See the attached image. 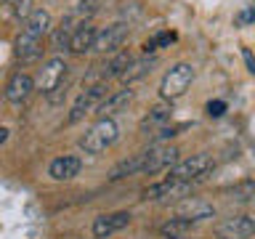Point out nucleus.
Returning <instances> with one entry per match:
<instances>
[{
    "label": "nucleus",
    "instance_id": "1",
    "mask_svg": "<svg viewBox=\"0 0 255 239\" xmlns=\"http://www.w3.org/2000/svg\"><path fill=\"white\" fill-rule=\"evenodd\" d=\"M117 138H120V125L112 117H101L99 122H93L85 130L83 138H80V149H83L85 154H101V151H107Z\"/></svg>",
    "mask_w": 255,
    "mask_h": 239
},
{
    "label": "nucleus",
    "instance_id": "2",
    "mask_svg": "<svg viewBox=\"0 0 255 239\" xmlns=\"http://www.w3.org/2000/svg\"><path fill=\"white\" fill-rule=\"evenodd\" d=\"M197 186H199L197 181H175V178H165V181L151 183V186L143 189V199H151V202H178V199H186Z\"/></svg>",
    "mask_w": 255,
    "mask_h": 239
},
{
    "label": "nucleus",
    "instance_id": "3",
    "mask_svg": "<svg viewBox=\"0 0 255 239\" xmlns=\"http://www.w3.org/2000/svg\"><path fill=\"white\" fill-rule=\"evenodd\" d=\"M191 80H194V67L186 61L175 64V67L167 69V75L162 77V85H159V96H162L165 101H175L181 99L183 93L189 91Z\"/></svg>",
    "mask_w": 255,
    "mask_h": 239
},
{
    "label": "nucleus",
    "instance_id": "4",
    "mask_svg": "<svg viewBox=\"0 0 255 239\" xmlns=\"http://www.w3.org/2000/svg\"><path fill=\"white\" fill-rule=\"evenodd\" d=\"M213 157L210 154H194L189 159H178L170 170H167V178H175V181H197L202 183L207 178V173L213 170Z\"/></svg>",
    "mask_w": 255,
    "mask_h": 239
},
{
    "label": "nucleus",
    "instance_id": "5",
    "mask_svg": "<svg viewBox=\"0 0 255 239\" xmlns=\"http://www.w3.org/2000/svg\"><path fill=\"white\" fill-rule=\"evenodd\" d=\"M107 83H93V85H83V91H80V96L75 99V104H72V109H69V117H67V122L69 125H75L80 122L85 115H91L93 109H99V104L107 99Z\"/></svg>",
    "mask_w": 255,
    "mask_h": 239
},
{
    "label": "nucleus",
    "instance_id": "6",
    "mask_svg": "<svg viewBox=\"0 0 255 239\" xmlns=\"http://www.w3.org/2000/svg\"><path fill=\"white\" fill-rule=\"evenodd\" d=\"M128 35H130V24L115 21V24H109V27H104L101 32H96V40H93L91 51H96V53H117L120 48L125 45Z\"/></svg>",
    "mask_w": 255,
    "mask_h": 239
},
{
    "label": "nucleus",
    "instance_id": "7",
    "mask_svg": "<svg viewBox=\"0 0 255 239\" xmlns=\"http://www.w3.org/2000/svg\"><path fill=\"white\" fill-rule=\"evenodd\" d=\"M67 75H69L67 61H64L61 56H51V59L43 64L40 75H37V88L48 96V93H53L56 88L67 85Z\"/></svg>",
    "mask_w": 255,
    "mask_h": 239
},
{
    "label": "nucleus",
    "instance_id": "8",
    "mask_svg": "<svg viewBox=\"0 0 255 239\" xmlns=\"http://www.w3.org/2000/svg\"><path fill=\"white\" fill-rule=\"evenodd\" d=\"M178 154L181 151L170 146V143H157V146H149L143 151V173L154 175V173H162V170H170V167L178 162Z\"/></svg>",
    "mask_w": 255,
    "mask_h": 239
},
{
    "label": "nucleus",
    "instance_id": "9",
    "mask_svg": "<svg viewBox=\"0 0 255 239\" xmlns=\"http://www.w3.org/2000/svg\"><path fill=\"white\" fill-rule=\"evenodd\" d=\"M215 237L218 239H250L255 237V218L253 215H231L215 223Z\"/></svg>",
    "mask_w": 255,
    "mask_h": 239
},
{
    "label": "nucleus",
    "instance_id": "10",
    "mask_svg": "<svg viewBox=\"0 0 255 239\" xmlns=\"http://www.w3.org/2000/svg\"><path fill=\"white\" fill-rule=\"evenodd\" d=\"M32 91H35V80H32L27 72H16V75L8 77V83H5V101L8 104H13V107H19V104H24L32 96Z\"/></svg>",
    "mask_w": 255,
    "mask_h": 239
},
{
    "label": "nucleus",
    "instance_id": "11",
    "mask_svg": "<svg viewBox=\"0 0 255 239\" xmlns=\"http://www.w3.org/2000/svg\"><path fill=\"white\" fill-rule=\"evenodd\" d=\"M130 213L125 210H117V213H107V215H99V218L93 221V237L96 239H107L112 234H117V231H123L130 226Z\"/></svg>",
    "mask_w": 255,
    "mask_h": 239
},
{
    "label": "nucleus",
    "instance_id": "12",
    "mask_svg": "<svg viewBox=\"0 0 255 239\" xmlns=\"http://www.w3.org/2000/svg\"><path fill=\"white\" fill-rule=\"evenodd\" d=\"M83 170V162H80V157L75 154H64V157H56L51 165H48V175H51L53 181H72L75 175H80Z\"/></svg>",
    "mask_w": 255,
    "mask_h": 239
},
{
    "label": "nucleus",
    "instance_id": "13",
    "mask_svg": "<svg viewBox=\"0 0 255 239\" xmlns=\"http://www.w3.org/2000/svg\"><path fill=\"white\" fill-rule=\"evenodd\" d=\"M13 53L21 64L37 61L40 56H43V40L32 37L27 32H19V37H16V43H13Z\"/></svg>",
    "mask_w": 255,
    "mask_h": 239
},
{
    "label": "nucleus",
    "instance_id": "14",
    "mask_svg": "<svg viewBox=\"0 0 255 239\" xmlns=\"http://www.w3.org/2000/svg\"><path fill=\"white\" fill-rule=\"evenodd\" d=\"M51 13L43 11V8H35L27 19H24V29L21 32H27V35L32 37H37V40H43L45 35H51Z\"/></svg>",
    "mask_w": 255,
    "mask_h": 239
},
{
    "label": "nucleus",
    "instance_id": "15",
    "mask_svg": "<svg viewBox=\"0 0 255 239\" xmlns=\"http://www.w3.org/2000/svg\"><path fill=\"white\" fill-rule=\"evenodd\" d=\"M96 29L91 21H83V24H77L75 32H72V37H69V51L72 53H85V51H91L93 48V40H96Z\"/></svg>",
    "mask_w": 255,
    "mask_h": 239
},
{
    "label": "nucleus",
    "instance_id": "16",
    "mask_svg": "<svg viewBox=\"0 0 255 239\" xmlns=\"http://www.w3.org/2000/svg\"><path fill=\"white\" fill-rule=\"evenodd\" d=\"M133 101V91L130 88H123V91H115V93H109L107 99H104L101 104H99V115L101 117H112V115H117V112H123V109H128V104Z\"/></svg>",
    "mask_w": 255,
    "mask_h": 239
},
{
    "label": "nucleus",
    "instance_id": "17",
    "mask_svg": "<svg viewBox=\"0 0 255 239\" xmlns=\"http://www.w3.org/2000/svg\"><path fill=\"white\" fill-rule=\"evenodd\" d=\"M215 210H213V205H207V202H199V199H183V207H181V215L178 218H186L191 223H197V221H205V218H213Z\"/></svg>",
    "mask_w": 255,
    "mask_h": 239
},
{
    "label": "nucleus",
    "instance_id": "18",
    "mask_svg": "<svg viewBox=\"0 0 255 239\" xmlns=\"http://www.w3.org/2000/svg\"><path fill=\"white\" fill-rule=\"evenodd\" d=\"M138 173H143V151L123 159V162H117L115 167H112L109 178L112 181H120V178H128V175H138Z\"/></svg>",
    "mask_w": 255,
    "mask_h": 239
},
{
    "label": "nucleus",
    "instance_id": "19",
    "mask_svg": "<svg viewBox=\"0 0 255 239\" xmlns=\"http://www.w3.org/2000/svg\"><path fill=\"white\" fill-rule=\"evenodd\" d=\"M151 67H154V59H149V56H143V59H138V61H130L125 67V72L120 75V80L123 83H135V80H141V77H146L149 72H151Z\"/></svg>",
    "mask_w": 255,
    "mask_h": 239
},
{
    "label": "nucleus",
    "instance_id": "20",
    "mask_svg": "<svg viewBox=\"0 0 255 239\" xmlns=\"http://www.w3.org/2000/svg\"><path fill=\"white\" fill-rule=\"evenodd\" d=\"M170 104H157L151 107V112L141 120V130H154V127H162L167 120H170Z\"/></svg>",
    "mask_w": 255,
    "mask_h": 239
},
{
    "label": "nucleus",
    "instance_id": "21",
    "mask_svg": "<svg viewBox=\"0 0 255 239\" xmlns=\"http://www.w3.org/2000/svg\"><path fill=\"white\" fill-rule=\"evenodd\" d=\"M226 194H229V199H234V202H253L255 199V181H239V183H234L231 189H226Z\"/></svg>",
    "mask_w": 255,
    "mask_h": 239
},
{
    "label": "nucleus",
    "instance_id": "22",
    "mask_svg": "<svg viewBox=\"0 0 255 239\" xmlns=\"http://www.w3.org/2000/svg\"><path fill=\"white\" fill-rule=\"evenodd\" d=\"M191 226H194V223L186 221V218H170L167 223H162V226H159V234H162L165 239H167V237H183Z\"/></svg>",
    "mask_w": 255,
    "mask_h": 239
},
{
    "label": "nucleus",
    "instance_id": "23",
    "mask_svg": "<svg viewBox=\"0 0 255 239\" xmlns=\"http://www.w3.org/2000/svg\"><path fill=\"white\" fill-rule=\"evenodd\" d=\"M72 32H75V27H72V19L61 21V27L56 29V32H53V37H51V45H53V51H59V48L69 45V37H72Z\"/></svg>",
    "mask_w": 255,
    "mask_h": 239
},
{
    "label": "nucleus",
    "instance_id": "24",
    "mask_svg": "<svg viewBox=\"0 0 255 239\" xmlns=\"http://www.w3.org/2000/svg\"><path fill=\"white\" fill-rule=\"evenodd\" d=\"M173 40H175L173 32H162V35H157V37H151V40H146V43H143V53H146V56L154 53L159 45H170Z\"/></svg>",
    "mask_w": 255,
    "mask_h": 239
},
{
    "label": "nucleus",
    "instance_id": "25",
    "mask_svg": "<svg viewBox=\"0 0 255 239\" xmlns=\"http://www.w3.org/2000/svg\"><path fill=\"white\" fill-rule=\"evenodd\" d=\"M35 11V8H32V0H13V16L16 19H27V16Z\"/></svg>",
    "mask_w": 255,
    "mask_h": 239
},
{
    "label": "nucleus",
    "instance_id": "26",
    "mask_svg": "<svg viewBox=\"0 0 255 239\" xmlns=\"http://www.w3.org/2000/svg\"><path fill=\"white\" fill-rule=\"evenodd\" d=\"M207 115L210 117H223L226 115V101H210L207 104Z\"/></svg>",
    "mask_w": 255,
    "mask_h": 239
},
{
    "label": "nucleus",
    "instance_id": "27",
    "mask_svg": "<svg viewBox=\"0 0 255 239\" xmlns=\"http://www.w3.org/2000/svg\"><path fill=\"white\" fill-rule=\"evenodd\" d=\"M253 21H255V8H247L237 16V24H253Z\"/></svg>",
    "mask_w": 255,
    "mask_h": 239
},
{
    "label": "nucleus",
    "instance_id": "28",
    "mask_svg": "<svg viewBox=\"0 0 255 239\" xmlns=\"http://www.w3.org/2000/svg\"><path fill=\"white\" fill-rule=\"evenodd\" d=\"M242 56H245L247 72H250V75H255V59H253V53H250V51H247V48H245V51H242Z\"/></svg>",
    "mask_w": 255,
    "mask_h": 239
},
{
    "label": "nucleus",
    "instance_id": "29",
    "mask_svg": "<svg viewBox=\"0 0 255 239\" xmlns=\"http://www.w3.org/2000/svg\"><path fill=\"white\" fill-rule=\"evenodd\" d=\"M8 141V127H0V146Z\"/></svg>",
    "mask_w": 255,
    "mask_h": 239
},
{
    "label": "nucleus",
    "instance_id": "30",
    "mask_svg": "<svg viewBox=\"0 0 255 239\" xmlns=\"http://www.w3.org/2000/svg\"><path fill=\"white\" fill-rule=\"evenodd\" d=\"M167 239H186V237H167Z\"/></svg>",
    "mask_w": 255,
    "mask_h": 239
},
{
    "label": "nucleus",
    "instance_id": "31",
    "mask_svg": "<svg viewBox=\"0 0 255 239\" xmlns=\"http://www.w3.org/2000/svg\"><path fill=\"white\" fill-rule=\"evenodd\" d=\"M3 3H8V0H0V5H3Z\"/></svg>",
    "mask_w": 255,
    "mask_h": 239
}]
</instances>
